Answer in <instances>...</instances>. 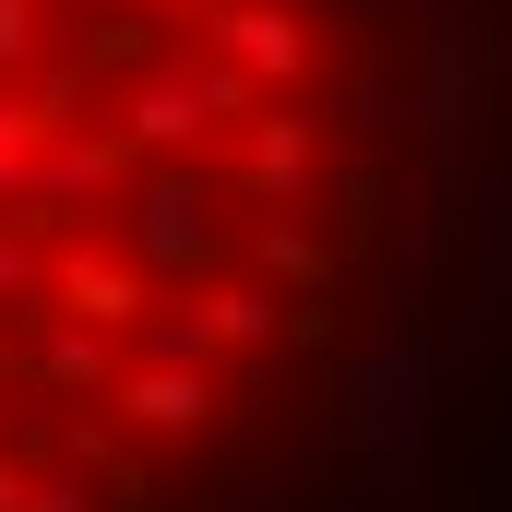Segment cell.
<instances>
[{
    "label": "cell",
    "mask_w": 512,
    "mask_h": 512,
    "mask_svg": "<svg viewBox=\"0 0 512 512\" xmlns=\"http://www.w3.org/2000/svg\"><path fill=\"white\" fill-rule=\"evenodd\" d=\"M0 512H512V0H0Z\"/></svg>",
    "instance_id": "1"
}]
</instances>
